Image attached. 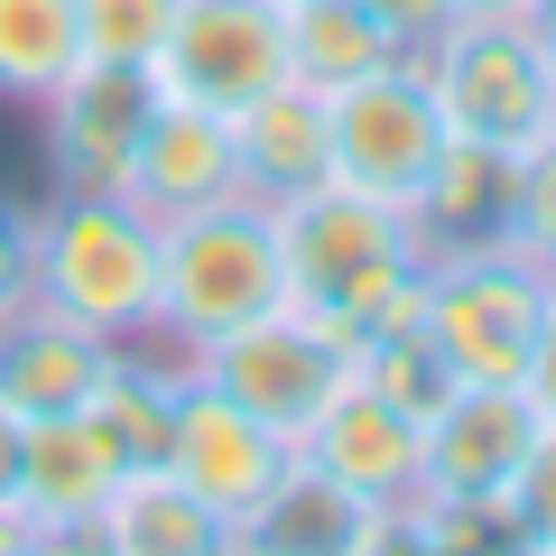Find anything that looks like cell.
<instances>
[{"label":"cell","instance_id":"obj_1","mask_svg":"<svg viewBox=\"0 0 556 556\" xmlns=\"http://www.w3.org/2000/svg\"><path fill=\"white\" fill-rule=\"evenodd\" d=\"M278 214V278L288 306L334 325L343 343L380 334V325H417V269H427V232L417 214L353 186H306V195L269 204Z\"/></svg>","mask_w":556,"mask_h":556},{"label":"cell","instance_id":"obj_2","mask_svg":"<svg viewBox=\"0 0 556 556\" xmlns=\"http://www.w3.org/2000/svg\"><path fill=\"white\" fill-rule=\"evenodd\" d=\"M38 306L102 343L159 334V223L121 186H56L38 204Z\"/></svg>","mask_w":556,"mask_h":556},{"label":"cell","instance_id":"obj_3","mask_svg":"<svg viewBox=\"0 0 556 556\" xmlns=\"http://www.w3.org/2000/svg\"><path fill=\"white\" fill-rule=\"evenodd\" d=\"M269 306H288L278 278V214L260 195H214L195 214L159 223V343L195 362L204 343L260 325Z\"/></svg>","mask_w":556,"mask_h":556},{"label":"cell","instance_id":"obj_4","mask_svg":"<svg viewBox=\"0 0 556 556\" xmlns=\"http://www.w3.org/2000/svg\"><path fill=\"white\" fill-rule=\"evenodd\" d=\"M547 316H556V269L529 260L519 241L427 251V269H417V325L455 380H519Z\"/></svg>","mask_w":556,"mask_h":556},{"label":"cell","instance_id":"obj_5","mask_svg":"<svg viewBox=\"0 0 556 556\" xmlns=\"http://www.w3.org/2000/svg\"><path fill=\"white\" fill-rule=\"evenodd\" d=\"M417 75L445 112V139H473L501 159H529L556 130V93H547V38L519 10H464L417 47Z\"/></svg>","mask_w":556,"mask_h":556},{"label":"cell","instance_id":"obj_6","mask_svg":"<svg viewBox=\"0 0 556 556\" xmlns=\"http://www.w3.org/2000/svg\"><path fill=\"white\" fill-rule=\"evenodd\" d=\"M325 139H334V186L417 214V195H427V177L445 159V112L427 93V75H417V56H390L371 75L334 84L325 93Z\"/></svg>","mask_w":556,"mask_h":556},{"label":"cell","instance_id":"obj_7","mask_svg":"<svg viewBox=\"0 0 556 556\" xmlns=\"http://www.w3.org/2000/svg\"><path fill=\"white\" fill-rule=\"evenodd\" d=\"M186 371L214 380L232 408H251L260 427H278L288 445H306V427H316V417L334 408V390L353 380V343H343L334 325L298 316V306H269L260 325H241V334L204 343Z\"/></svg>","mask_w":556,"mask_h":556},{"label":"cell","instance_id":"obj_8","mask_svg":"<svg viewBox=\"0 0 556 556\" xmlns=\"http://www.w3.org/2000/svg\"><path fill=\"white\" fill-rule=\"evenodd\" d=\"M159 93L204 102V112H251L269 84H288V10L278 0H177L159 47Z\"/></svg>","mask_w":556,"mask_h":556},{"label":"cell","instance_id":"obj_9","mask_svg":"<svg viewBox=\"0 0 556 556\" xmlns=\"http://www.w3.org/2000/svg\"><path fill=\"white\" fill-rule=\"evenodd\" d=\"M538 437V408L519 380H455V390L427 408V455H417V492L464 501V510H492L501 482L519 473Z\"/></svg>","mask_w":556,"mask_h":556},{"label":"cell","instance_id":"obj_10","mask_svg":"<svg viewBox=\"0 0 556 556\" xmlns=\"http://www.w3.org/2000/svg\"><path fill=\"white\" fill-rule=\"evenodd\" d=\"M159 112V75L149 65H102L84 56L56 93L38 102V130H47V177L56 186H121L130 177V149Z\"/></svg>","mask_w":556,"mask_h":556},{"label":"cell","instance_id":"obj_11","mask_svg":"<svg viewBox=\"0 0 556 556\" xmlns=\"http://www.w3.org/2000/svg\"><path fill=\"white\" fill-rule=\"evenodd\" d=\"M288 455H298V445L278 437V427H260V417H251V408H232L214 380L186 371L177 427H167V464H177V473L195 482V492L214 501L223 519H232V538H241V519L269 501V482L288 473Z\"/></svg>","mask_w":556,"mask_h":556},{"label":"cell","instance_id":"obj_12","mask_svg":"<svg viewBox=\"0 0 556 556\" xmlns=\"http://www.w3.org/2000/svg\"><path fill=\"white\" fill-rule=\"evenodd\" d=\"M399 547V510L390 501L343 492L334 473H316L306 455H288V473L269 482L251 519H241L232 556H390Z\"/></svg>","mask_w":556,"mask_h":556},{"label":"cell","instance_id":"obj_13","mask_svg":"<svg viewBox=\"0 0 556 556\" xmlns=\"http://www.w3.org/2000/svg\"><path fill=\"white\" fill-rule=\"evenodd\" d=\"M121 437L102 427L93 408H56V417H28V445H20V510L38 519L47 547H84L102 492L121 482Z\"/></svg>","mask_w":556,"mask_h":556},{"label":"cell","instance_id":"obj_14","mask_svg":"<svg viewBox=\"0 0 556 556\" xmlns=\"http://www.w3.org/2000/svg\"><path fill=\"white\" fill-rule=\"evenodd\" d=\"M316 473H334L343 492H362V501H408L417 492V455H427V417L417 408H399V399H380L371 380H343L334 390V408L306 427V445H298Z\"/></svg>","mask_w":556,"mask_h":556},{"label":"cell","instance_id":"obj_15","mask_svg":"<svg viewBox=\"0 0 556 556\" xmlns=\"http://www.w3.org/2000/svg\"><path fill=\"white\" fill-rule=\"evenodd\" d=\"M232 186H241L232 121L204 112V102L159 93V112H149V130H139V149H130V177H121V195H130L149 223H177V214H195V204L232 195Z\"/></svg>","mask_w":556,"mask_h":556},{"label":"cell","instance_id":"obj_16","mask_svg":"<svg viewBox=\"0 0 556 556\" xmlns=\"http://www.w3.org/2000/svg\"><path fill=\"white\" fill-rule=\"evenodd\" d=\"M84 547H102V556H232V519L167 455H149V464H121V482L102 492Z\"/></svg>","mask_w":556,"mask_h":556},{"label":"cell","instance_id":"obj_17","mask_svg":"<svg viewBox=\"0 0 556 556\" xmlns=\"http://www.w3.org/2000/svg\"><path fill=\"white\" fill-rule=\"evenodd\" d=\"M232 159H241V195L288 204L306 186L334 177V139H325V93H306L298 75L269 84L251 112H232Z\"/></svg>","mask_w":556,"mask_h":556},{"label":"cell","instance_id":"obj_18","mask_svg":"<svg viewBox=\"0 0 556 556\" xmlns=\"http://www.w3.org/2000/svg\"><path fill=\"white\" fill-rule=\"evenodd\" d=\"M102 362H112V343L84 334L75 316H56V306H28V316L0 325V399L20 417H56V408H84L102 380Z\"/></svg>","mask_w":556,"mask_h":556},{"label":"cell","instance_id":"obj_19","mask_svg":"<svg viewBox=\"0 0 556 556\" xmlns=\"http://www.w3.org/2000/svg\"><path fill=\"white\" fill-rule=\"evenodd\" d=\"M510 177H519V159L473 149V139H445L437 177H427V195H417V232H427V251L501 241V232H510Z\"/></svg>","mask_w":556,"mask_h":556},{"label":"cell","instance_id":"obj_20","mask_svg":"<svg viewBox=\"0 0 556 556\" xmlns=\"http://www.w3.org/2000/svg\"><path fill=\"white\" fill-rule=\"evenodd\" d=\"M390 28L362 10V0H288V75L306 84V93H334V84L371 75V65H390Z\"/></svg>","mask_w":556,"mask_h":556},{"label":"cell","instance_id":"obj_21","mask_svg":"<svg viewBox=\"0 0 556 556\" xmlns=\"http://www.w3.org/2000/svg\"><path fill=\"white\" fill-rule=\"evenodd\" d=\"M75 65H84L75 0H0V102H28L38 112Z\"/></svg>","mask_w":556,"mask_h":556},{"label":"cell","instance_id":"obj_22","mask_svg":"<svg viewBox=\"0 0 556 556\" xmlns=\"http://www.w3.org/2000/svg\"><path fill=\"white\" fill-rule=\"evenodd\" d=\"M492 529H501V547L556 556V417H538L519 473L501 482V501H492Z\"/></svg>","mask_w":556,"mask_h":556},{"label":"cell","instance_id":"obj_23","mask_svg":"<svg viewBox=\"0 0 556 556\" xmlns=\"http://www.w3.org/2000/svg\"><path fill=\"white\" fill-rule=\"evenodd\" d=\"M177 0H75V38L102 65H159Z\"/></svg>","mask_w":556,"mask_h":556},{"label":"cell","instance_id":"obj_24","mask_svg":"<svg viewBox=\"0 0 556 556\" xmlns=\"http://www.w3.org/2000/svg\"><path fill=\"white\" fill-rule=\"evenodd\" d=\"M501 241H519L529 260L556 269V130L519 159V177H510V232H501Z\"/></svg>","mask_w":556,"mask_h":556},{"label":"cell","instance_id":"obj_25","mask_svg":"<svg viewBox=\"0 0 556 556\" xmlns=\"http://www.w3.org/2000/svg\"><path fill=\"white\" fill-rule=\"evenodd\" d=\"M38 306V204L0 195V325Z\"/></svg>","mask_w":556,"mask_h":556},{"label":"cell","instance_id":"obj_26","mask_svg":"<svg viewBox=\"0 0 556 556\" xmlns=\"http://www.w3.org/2000/svg\"><path fill=\"white\" fill-rule=\"evenodd\" d=\"M362 10H371V20L390 28V47H399V56H417V47H427L445 20H455V0H362Z\"/></svg>","mask_w":556,"mask_h":556},{"label":"cell","instance_id":"obj_27","mask_svg":"<svg viewBox=\"0 0 556 556\" xmlns=\"http://www.w3.org/2000/svg\"><path fill=\"white\" fill-rule=\"evenodd\" d=\"M519 390H529L538 417H556V316H547V334H538V353H529V371H519Z\"/></svg>","mask_w":556,"mask_h":556},{"label":"cell","instance_id":"obj_28","mask_svg":"<svg viewBox=\"0 0 556 556\" xmlns=\"http://www.w3.org/2000/svg\"><path fill=\"white\" fill-rule=\"evenodd\" d=\"M20 445H28V417L0 399V501H20Z\"/></svg>","mask_w":556,"mask_h":556},{"label":"cell","instance_id":"obj_29","mask_svg":"<svg viewBox=\"0 0 556 556\" xmlns=\"http://www.w3.org/2000/svg\"><path fill=\"white\" fill-rule=\"evenodd\" d=\"M47 538H38V519L20 510V501H0V556H38Z\"/></svg>","mask_w":556,"mask_h":556},{"label":"cell","instance_id":"obj_30","mask_svg":"<svg viewBox=\"0 0 556 556\" xmlns=\"http://www.w3.org/2000/svg\"><path fill=\"white\" fill-rule=\"evenodd\" d=\"M519 20H529V28H538V38H547V47H556V0H519Z\"/></svg>","mask_w":556,"mask_h":556},{"label":"cell","instance_id":"obj_31","mask_svg":"<svg viewBox=\"0 0 556 556\" xmlns=\"http://www.w3.org/2000/svg\"><path fill=\"white\" fill-rule=\"evenodd\" d=\"M464 10H519V0H455V20H464Z\"/></svg>","mask_w":556,"mask_h":556},{"label":"cell","instance_id":"obj_32","mask_svg":"<svg viewBox=\"0 0 556 556\" xmlns=\"http://www.w3.org/2000/svg\"><path fill=\"white\" fill-rule=\"evenodd\" d=\"M547 93H556V47H547Z\"/></svg>","mask_w":556,"mask_h":556},{"label":"cell","instance_id":"obj_33","mask_svg":"<svg viewBox=\"0 0 556 556\" xmlns=\"http://www.w3.org/2000/svg\"><path fill=\"white\" fill-rule=\"evenodd\" d=\"M278 10H288V0H278Z\"/></svg>","mask_w":556,"mask_h":556}]
</instances>
